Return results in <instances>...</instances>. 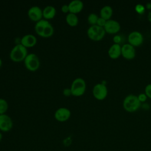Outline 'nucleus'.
I'll return each instance as SVG.
<instances>
[{
  "instance_id": "nucleus-1",
  "label": "nucleus",
  "mask_w": 151,
  "mask_h": 151,
  "mask_svg": "<svg viewBox=\"0 0 151 151\" xmlns=\"http://www.w3.org/2000/svg\"><path fill=\"white\" fill-rule=\"evenodd\" d=\"M36 33L44 38H48L54 34V29L52 24L47 19H42L36 22L34 27Z\"/></svg>"
},
{
  "instance_id": "nucleus-2",
  "label": "nucleus",
  "mask_w": 151,
  "mask_h": 151,
  "mask_svg": "<svg viewBox=\"0 0 151 151\" xmlns=\"http://www.w3.org/2000/svg\"><path fill=\"white\" fill-rule=\"evenodd\" d=\"M28 54L27 48L20 43L15 45L12 48L9 53V57L12 61L19 63L24 61Z\"/></svg>"
},
{
  "instance_id": "nucleus-3",
  "label": "nucleus",
  "mask_w": 151,
  "mask_h": 151,
  "mask_svg": "<svg viewBox=\"0 0 151 151\" xmlns=\"http://www.w3.org/2000/svg\"><path fill=\"white\" fill-rule=\"evenodd\" d=\"M141 106V102L139 101L137 96L134 94L127 95L123 100V107L124 109L128 112H134L137 110Z\"/></svg>"
},
{
  "instance_id": "nucleus-4",
  "label": "nucleus",
  "mask_w": 151,
  "mask_h": 151,
  "mask_svg": "<svg viewBox=\"0 0 151 151\" xmlns=\"http://www.w3.org/2000/svg\"><path fill=\"white\" fill-rule=\"evenodd\" d=\"M86 83L85 80L80 77L75 78L71 85L70 90L71 95L79 97L83 95L86 91Z\"/></svg>"
},
{
  "instance_id": "nucleus-5",
  "label": "nucleus",
  "mask_w": 151,
  "mask_h": 151,
  "mask_svg": "<svg viewBox=\"0 0 151 151\" xmlns=\"http://www.w3.org/2000/svg\"><path fill=\"white\" fill-rule=\"evenodd\" d=\"M87 34L90 39L93 41H100L102 40L106 34V31L103 27L98 26L97 25H91L87 31Z\"/></svg>"
},
{
  "instance_id": "nucleus-6",
  "label": "nucleus",
  "mask_w": 151,
  "mask_h": 151,
  "mask_svg": "<svg viewBox=\"0 0 151 151\" xmlns=\"http://www.w3.org/2000/svg\"><path fill=\"white\" fill-rule=\"evenodd\" d=\"M25 67L31 71H37L40 65L38 57L34 53L28 54L24 60Z\"/></svg>"
},
{
  "instance_id": "nucleus-7",
  "label": "nucleus",
  "mask_w": 151,
  "mask_h": 151,
  "mask_svg": "<svg viewBox=\"0 0 151 151\" xmlns=\"http://www.w3.org/2000/svg\"><path fill=\"white\" fill-rule=\"evenodd\" d=\"M92 93L95 99L98 100H103L107 97L108 90L105 84L97 83L93 87Z\"/></svg>"
},
{
  "instance_id": "nucleus-8",
  "label": "nucleus",
  "mask_w": 151,
  "mask_h": 151,
  "mask_svg": "<svg viewBox=\"0 0 151 151\" xmlns=\"http://www.w3.org/2000/svg\"><path fill=\"white\" fill-rule=\"evenodd\" d=\"M13 127L12 119L7 114H0V130L3 132L10 131Z\"/></svg>"
},
{
  "instance_id": "nucleus-9",
  "label": "nucleus",
  "mask_w": 151,
  "mask_h": 151,
  "mask_svg": "<svg viewBox=\"0 0 151 151\" xmlns=\"http://www.w3.org/2000/svg\"><path fill=\"white\" fill-rule=\"evenodd\" d=\"M143 41V37L141 32L134 31L131 32L128 35L129 44L134 47L140 46Z\"/></svg>"
},
{
  "instance_id": "nucleus-10",
  "label": "nucleus",
  "mask_w": 151,
  "mask_h": 151,
  "mask_svg": "<svg viewBox=\"0 0 151 151\" xmlns=\"http://www.w3.org/2000/svg\"><path fill=\"white\" fill-rule=\"evenodd\" d=\"M71 116L70 110L66 107H60L55 111V119L60 122H64L68 120Z\"/></svg>"
},
{
  "instance_id": "nucleus-11",
  "label": "nucleus",
  "mask_w": 151,
  "mask_h": 151,
  "mask_svg": "<svg viewBox=\"0 0 151 151\" xmlns=\"http://www.w3.org/2000/svg\"><path fill=\"white\" fill-rule=\"evenodd\" d=\"M28 16L31 20L37 22L43 17L42 10L38 6H32L28 10Z\"/></svg>"
},
{
  "instance_id": "nucleus-12",
  "label": "nucleus",
  "mask_w": 151,
  "mask_h": 151,
  "mask_svg": "<svg viewBox=\"0 0 151 151\" xmlns=\"http://www.w3.org/2000/svg\"><path fill=\"white\" fill-rule=\"evenodd\" d=\"M122 55L126 60H132L136 56L135 48L129 43L122 46Z\"/></svg>"
},
{
  "instance_id": "nucleus-13",
  "label": "nucleus",
  "mask_w": 151,
  "mask_h": 151,
  "mask_svg": "<svg viewBox=\"0 0 151 151\" xmlns=\"http://www.w3.org/2000/svg\"><path fill=\"white\" fill-rule=\"evenodd\" d=\"M104 29L106 32L110 34H114L117 33L120 31V25L118 21L110 19L106 21Z\"/></svg>"
},
{
  "instance_id": "nucleus-14",
  "label": "nucleus",
  "mask_w": 151,
  "mask_h": 151,
  "mask_svg": "<svg viewBox=\"0 0 151 151\" xmlns=\"http://www.w3.org/2000/svg\"><path fill=\"white\" fill-rule=\"evenodd\" d=\"M37 38L32 34H28L24 35L21 40V44L26 48L34 47L37 43Z\"/></svg>"
},
{
  "instance_id": "nucleus-15",
  "label": "nucleus",
  "mask_w": 151,
  "mask_h": 151,
  "mask_svg": "<svg viewBox=\"0 0 151 151\" xmlns=\"http://www.w3.org/2000/svg\"><path fill=\"white\" fill-rule=\"evenodd\" d=\"M68 5L69 12L75 14L81 12L84 7V4L81 0H73Z\"/></svg>"
},
{
  "instance_id": "nucleus-16",
  "label": "nucleus",
  "mask_w": 151,
  "mask_h": 151,
  "mask_svg": "<svg viewBox=\"0 0 151 151\" xmlns=\"http://www.w3.org/2000/svg\"><path fill=\"white\" fill-rule=\"evenodd\" d=\"M108 55L111 59H117L122 55V46L119 44H112L109 50Z\"/></svg>"
},
{
  "instance_id": "nucleus-17",
  "label": "nucleus",
  "mask_w": 151,
  "mask_h": 151,
  "mask_svg": "<svg viewBox=\"0 0 151 151\" xmlns=\"http://www.w3.org/2000/svg\"><path fill=\"white\" fill-rule=\"evenodd\" d=\"M56 12V9L54 6L47 5L42 9L43 18L47 20L52 19L55 17Z\"/></svg>"
},
{
  "instance_id": "nucleus-18",
  "label": "nucleus",
  "mask_w": 151,
  "mask_h": 151,
  "mask_svg": "<svg viewBox=\"0 0 151 151\" xmlns=\"http://www.w3.org/2000/svg\"><path fill=\"white\" fill-rule=\"evenodd\" d=\"M100 14V17L104 18L106 21L109 20L113 15V9L109 5H105L101 8Z\"/></svg>"
},
{
  "instance_id": "nucleus-19",
  "label": "nucleus",
  "mask_w": 151,
  "mask_h": 151,
  "mask_svg": "<svg viewBox=\"0 0 151 151\" xmlns=\"http://www.w3.org/2000/svg\"><path fill=\"white\" fill-rule=\"evenodd\" d=\"M65 21L68 25L71 27H74L77 25L78 23V18L77 14L68 12L65 17Z\"/></svg>"
},
{
  "instance_id": "nucleus-20",
  "label": "nucleus",
  "mask_w": 151,
  "mask_h": 151,
  "mask_svg": "<svg viewBox=\"0 0 151 151\" xmlns=\"http://www.w3.org/2000/svg\"><path fill=\"white\" fill-rule=\"evenodd\" d=\"M8 109V104L7 101L2 98H0V114H5Z\"/></svg>"
},
{
  "instance_id": "nucleus-21",
  "label": "nucleus",
  "mask_w": 151,
  "mask_h": 151,
  "mask_svg": "<svg viewBox=\"0 0 151 151\" xmlns=\"http://www.w3.org/2000/svg\"><path fill=\"white\" fill-rule=\"evenodd\" d=\"M98 15L95 14V13H91L90 14L88 17H87V21L91 25H94L97 24V20L99 19Z\"/></svg>"
},
{
  "instance_id": "nucleus-22",
  "label": "nucleus",
  "mask_w": 151,
  "mask_h": 151,
  "mask_svg": "<svg viewBox=\"0 0 151 151\" xmlns=\"http://www.w3.org/2000/svg\"><path fill=\"white\" fill-rule=\"evenodd\" d=\"M145 94L146 96L150 99H151V83L146 85L145 88Z\"/></svg>"
},
{
  "instance_id": "nucleus-23",
  "label": "nucleus",
  "mask_w": 151,
  "mask_h": 151,
  "mask_svg": "<svg viewBox=\"0 0 151 151\" xmlns=\"http://www.w3.org/2000/svg\"><path fill=\"white\" fill-rule=\"evenodd\" d=\"M106 20L104 19V18H101V17H99L98 20H97V24L98 26L99 27H104L106 23Z\"/></svg>"
},
{
  "instance_id": "nucleus-24",
  "label": "nucleus",
  "mask_w": 151,
  "mask_h": 151,
  "mask_svg": "<svg viewBox=\"0 0 151 151\" xmlns=\"http://www.w3.org/2000/svg\"><path fill=\"white\" fill-rule=\"evenodd\" d=\"M135 9L137 13L142 14L145 11V8L141 4H137V5H136V6L135 7Z\"/></svg>"
},
{
  "instance_id": "nucleus-25",
  "label": "nucleus",
  "mask_w": 151,
  "mask_h": 151,
  "mask_svg": "<svg viewBox=\"0 0 151 151\" xmlns=\"http://www.w3.org/2000/svg\"><path fill=\"white\" fill-rule=\"evenodd\" d=\"M137 97L139 100V101L142 103V102H145L146 100L147 97L146 96V95L145 93H140L137 96Z\"/></svg>"
},
{
  "instance_id": "nucleus-26",
  "label": "nucleus",
  "mask_w": 151,
  "mask_h": 151,
  "mask_svg": "<svg viewBox=\"0 0 151 151\" xmlns=\"http://www.w3.org/2000/svg\"><path fill=\"white\" fill-rule=\"evenodd\" d=\"M113 41L114 42V44H119L122 41V37L119 35H116L113 37Z\"/></svg>"
},
{
  "instance_id": "nucleus-27",
  "label": "nucleus",
  "mask_w": 151,
  "mask_h": 151,
  "mask_svg": "<svg viewBox=\"0 0 151 151\" xmlns=\"http://www.w3.org/2000/svg\"><path fill=\"white\" fill-rule=\"evenodd\" d=\"M61 11L64 13H68L69 12V8L68 4L63 5L61 6Z\"/></svg>"
},
{
  "instance_id": "nucleus-28",
  "label": "nucleus",
  "mask_w": 151,
  "mask_h": 151,
  "mask_svg": "<svg viewBox=\"0 0 151 151\" xmlns=\"http://www.w3.org/2000/svg\"><path fill=\"white\" fill-rule=\"evenodd\" d=\"M68 90H70V89H68V88H65L64 90V94L65 95V96H68V95H70L68 94Z\"/></svg>"
},
{
  "instance_id": "nucleus-29",
  "label": "nucleus",
  "mask_w": 151,
  "mask_h": 151,
  "mask_svg": "<svg viewBox=\"0 0 151 151\" xmlns=\"http://www.w3.org/2000/svg\"><path fill=\"white\" fill-rule=\"evenodd\" d=\"M2 133L0 132V142L2 140Z\"/></svg>"
},
{
  "instance_id": "nucleus-30",
  "label": "nucleus",
  "mask_w": 151,
  "mask_h": 151,
  "mask_svg": "<svg viewBox=\"0 0 151 151\" xmlns=\"http://www.w3.org/2000/svg\"><path fill=\"white\" fill-rule=\"evenodd\" d=\"M2 60H1V58H0V68L1 67V66H2Z\"/></svg>"
},
{
  "instance_id": "nucleus-31",
  "label": "nucleus",
  "mask_w": 151,
  "mask_h": 151,
  "mask_svg": "<svg viewBox=\"0 0 151 151\" xmlns=\"http://www.w3.org/2000/svg\"><path fill=\"white\" fill-rule=\"evenodd\" d=\"M150 21H151V17H150Z\"/></svg>"
}]
</instances>
